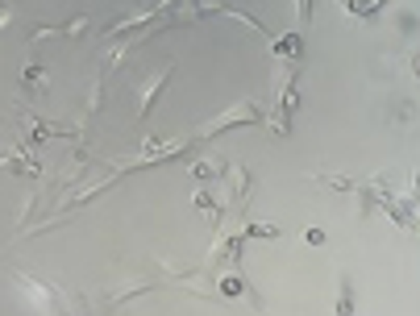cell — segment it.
Here are the masks:
<instances>
[{"mask_svg":"<svg viewBox=\"0 0 420 316\" xmlns=\"http://www.w3.org/2000/svg\"><path fill=\"white\" fill-rule=\"evenodd\" d=\"M296 50H300V38H296V33L279 42V54H283V58H296Z\"/></svg>","mask_w":420,"mask_h":316,"instance_id":"9","label":"cell"},{"mask_svg":"<svg viewBox=\"0 0 420 316\" xmlns=\"http://www.w3.org/2000/svg\"><path fill=\"white\" fill-rule=\"evenodd\" d=\"M354 313V288L350 279H342V300H337V316H350Z\"/></svg>","mask_w":420,"mask_h":316,"instance_id":"4","label":"cell"},{"mask_svg":"<svg viewBox=\"0 0 420 316\" xmlns=\"http://www.w3.org/2000/svg\"><path fill=\"white\" fill-rule=\"evenodd\" d=\"M233 179H237L233 200H246V192H250V171H246V167H233Z\"/></svg>","mask_w":420,"mask_h":316,"instance_id":"5","label":"cell"},{"mask_svg":"<svg viewBox=\"0 0 420 316\" xmlns=\"http://www.w3.org/2000/svg\"><path fill=\"white\" fill-rule=\"evenodd\" d=\"M4 25H8V8H0V29H4Z\"/></svg>","mask_w":420,"mask_h":316,"instance_id":"10","label":"cell"},{"mask_svg":"<svg viewBox=\"0 0 420 316\" xmlns=\"http://www.w3.org/2000/svg\"><path fill=\"white\" fill-rule=\"evenodd\" d=\"M246 238H279V229H275V225L254 221V225H246Z\"/></svg>","mask_w":420,"mask_h":316,"instance_id":"8","label":"cell"},{"mask_svg":"<svg viewBox=\"0 0 420 316\" xmlns=\"http://www.w3.org/2000/svg\"><path fill=\"white\" fill-rule=\"evenodd\" d=\"M221 292H225V296H246L250 288H246L242 275H225V279H221Z\"/></svg>","mask_w":420,"mask_h":316,"instance_id":"3","label":"cell"},{"mask_svg":"<svg viewBox=\"0 0 420 316\" xmlns=\"http://www.w3.org/2000/svg\"><path fill=\"white\" fill-rule=\"evenodd\" d=\"M162 88H167V75H154V79L146 83V96H142V117H150V113H154V104H158Z\"/></svg>","mask_w":420,"mask_h":316,"instance_id":"2","label":"cell"},{"mask_svg":"<svg viewBox=\"0 0 420 316\" xmlns=\"http://www.w3.org/2000/svg\"><path fill=\"white\" fill-rule=\"evenodd\" d=\"M21 79H25V88L42 92V83H46V71H42V67H25V75H21Z\"/></svg>","mask_w":420,"mask_h":316,"instance_id":"6","label":"cell"},{"mask_svg":"<svg viewBox=\"0 0 420 316\" xmlns=\"http://www.w3.org/2000/svg\"><path fill=\"white\" fill-rule=\"evenodd\" d=\"M0 167L21 171V175H37V163H33V154H25V150H8V154L0 158Z\"/></svg>","mask_w":420,"mask_h":316,"instance_id":"1","label":"cell"},{"mask_svg":"<svg viewBox=\"0 0 420 316\" xmlns=\"http://www.w3.org/2000/svg\"><path fill=\"white\" fill-rule=\"evenodd\" d=\"M196 208H204L212 221H221V208H217V200H212L208 192H196Z\"/></svg>","mask_w":420,"mask_h":316,"instance_id":"7","label":"cell"}]
</instances>
